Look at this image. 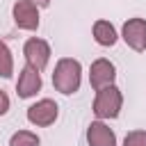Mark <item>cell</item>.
<instances>
[{
  "label": "cell",
  "mask_w": 146,
  "mask_h": 146,
  "mask_svg": "<svg viewBox=\"0 0 146 146\" xmlns=\"http://www.w3.org/2000/svg\"><path fill=\"white\" fill-rule=\"evenodd\" d=\"M30 2H34V5H39V7H46L50 0H30Z\"/></svg>",
  "instance_id": "15"
},
{
  "label": "cell",
  "mask_w": 146,
  "mask_h": 146,
  "mask_svg": "<svg viewBox=\"0 0 146 146\" xmlns=\"http://www.w3.org/2000/svg\"><path fill=\"white\" fill-rule=\"evenodd\" d=\"M123 41L137 52L146 50V21L144 18H130L123 25Z\"/></svg>",
  "instance_id": "5"
},
{
  "label": "cell",
  "mask_w": 146,
  "mask_h": 146,
  "mask_svg": "<svg viewBox=\"0 0 146 146\" xmlns=\"http://www.w3.org/2000/svg\"><path fill=\"white\" fill-rule=\"evenodd\" d=\"M87 141H89V146H116L114 132L103 121H94L87 128Z\"/></svg>",
  "instance_id": "9"
},
{
  "label": "cell",
  "mask_w": 146,
  "mask_h": 146,
  "mask_svg": "<svg viewBox=\"0 0 146 146\" xmlns=\"http://www.w3.org/2000/svg\"><path fill=\"white\" fill-rule=\"evenodd\" d=\"M94 39L100 46H114L116 43V30L110 21H96L94 23Z\"/></svg>",
  "instance_id": "10"
},
{
  "label": "cell",
  "mask_w": 146,
  "mask_h": 146,
  "mask_svg": "<svg viewBox=\"0 0 146 146\" xmlns=\"http://www.w3.org/2000/svg\"><path fill=\"white\" fill-rule=\"evenodd\" d=\"M123 146H146V132L144 130H132L125 135Z\"/></svg>",
  "instance_id": "13"
},
{
  "label": "cell",
  "mask_w": 146,
  "mask_h": 146,
  "mask_svg": "<svg viewBox=\"0 0 146 146\" xmlns=\"http://www.w3.org/2000/svg\"><path fill=\"white\" fill-rule=\"evenodd\" d=\"M23 55L27 59V66H32L34 71H43L48 59H50V46L43 41V39H27L25 41V48H23Z\"/></svg>",
  "instance_id": "3"
},
{
  "label": "cell",
  "mask_w": 146,
  "mask_h": 146,
  "mask_svg": "<svg viewBox=\"0 0 146 146\" xmlns=\"http://www.w3.org/2000/svg\"><path fill=\"white\" fill-rule=\"evenodd\" d=\"M114 75H116L114 64L110 59H96L91 64V71H89V82H91V87L96 91H100V89H105V87H110L114 82Z\"/></svg>",
  "instance_id": "6"
},
{
  "label": "cell",
  "mask_w": 146,
  "mask_h": 146,
  "mask_svg": "<svg viewBox=\"0 0 146 146\" xmlns=\"http://www.w3.org/2000/svg\"><path fill=\"white\" fill-rule=\"evenodd\" d=\"M80 73H82V68H80L78 59H71V57L59 59L57 66H55V73H52L55 89L62 91V94H66V96L73 94V91H78V87H80Z\"/></svg>",
  "instance_id": "1"
},
{
  "label": "cell",
  "mask_w": 146,
  "mask_h": 146,
  "mask_svg": "<svg viewBox=\"0 0 146 146\" xmlns=\"http://www.w3.org/2000/svg\"><path fill=\"white\" fill-rule=\"evenodd\" d=\"M14 23L23 30H36L39 27V11L36 5L30 0H18L14 5Z\"/></svg>",
  "instance_id": "7"
},
{
  "label": "cell",
  "mask_w": 146,
  "mask_h": 146,
  "mask_svg": "<svg viewBox=\"0 0 146 146\" xmlns=\"http://www.w3.org/2000/svg\"><path fill=\"white\" fill-rule=\"evenodd\" d=\"M39 89H41V75H39V71H34L32 66H23L21 68V75H18V82H16L18 96L21 98H30Z\"/></svg>",
  "instance_id": "8"
},
{
  "label": "cell",
  "mask_w": 146,
  "mask_h": 146,
  "mask_svg": "<svg viewBox=\"0 0 146 146\" xmlns=\"http://www.w3.org/2000/svg\"><path fill=\"white\" fill-rule=\"evenodd\" d=\"M7 110H9V98H7V94L0 89V116H2Z\"/></svg>",
  "instance_id": "14"
},
{
  "label": "cell",
  "mask_w": 146,
  "mask_h": 146,
  "mask_svg": "<svg viewBox=\"0 0 146 146\" xmlns=\"http://www.w3.org/2000/svg\"><path fill=\"white\" fill-rule=\"evenodd\" d=\"M9 146H39V137L30 130H18L11 135Z\"/></svg>",
  "instance_id": "11"
},
{
  "label": "cell",
  "mask_w": 146,
  "mask_h": 146,
  "mask_svg": "<svg viewBox=\"0 0 146 146\" xmlns=\"http://www.w3.org/2000/svg\"><path fill=\"white\" fill-rule=\"evenodd\" d=\"M57 119V105L50 98H43L27 107V121L34 125H50Z\"/></svg>",
  "instance_id": "4"
},
{
  "label": "cell",
  "mask_w": 146,
  "mask_h": 146,
  "mask_svg": "<svg viewBox=\"0 0 146 146\" xmlns=\"http://www.w3.org/2000/svg\"><path fill=\"white\" fill-rule=\"evenodd\" d=\"M14 73V59H11V52L7 48L5 41H0V75L2 78H9Z\"/></svg>",
  "instance_id": "12"
},
{
  "label": "cell",
  "mask_w": 146,
  "mask_h": 146,
  "mask_svg": "<svg viewBox=\"0 0 146 146\" xmlns=\"http://www.w3.org/2000/svg\"><path fill=\"white\" fill-rule=\"evenodd\" d=\"M121 103H123V96L121 91L110 84L105 89H100L96 94V100H94V114L98 119H114L119 116V110H121Z\"/></svg>",
  "instance_id": "2"
}]
</instances>
